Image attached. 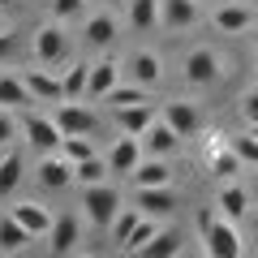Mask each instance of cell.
<instances>
[{
  "instance_id": "39",
  "label": "cell",
  "mask_w": 258,
  "mask_h": 258,
  "mask_svg": "<svg viewBox=\"0 0 258 258\" xmlns=\"http://www.w3.org/2000/svg\"><path fill=\"white\" fill-rule=\"evenodd\" d=\"M13 52H18V39L0 30V64H9V60H13Z\"/></svg>"
},
{
  "instance_id": "10",
  "label": "cell",
  "mask_w": 258,
  "mask_h": 258,
  "mask_svg": "<svg viewBox=\"0 0 258 258\" xmlns=\"http://www.w3.org/2000/svg\"><path fill=\"white\" fill-rule=\"evenodd\" d=\"M74 159H64L60 151L56 155H43V164H39V185L43 189H64V185H74Z\"/></svg>"
},
{
  "instance_id": "20",
  "label": "cell",
  "mask_w": 258,
  "mask_h": 258,
  "mask_svg": "<svg viewBox=\"0 0 258 258\" xmlns=\"http://www.w3.org/2000/svg\"><path fill=\"white\" fill-rule=\"evenodd\" d=\"M155 120V103H129V108H116V125H120V134H147V125Z\"/></svg>"
},
{
  "instance_id": "32",
  "label": "cell",
  "mask_w": 258,
  "mask_h": 258,
  "mask_svg": "<svg viewBox=\"0 0 258 258\" xmlns=\"http://www.w3.org/2000/svg\"><path fill=\"white\" fill-rule=\"evenodd\" d=\"M147 91H151V86H138V82H129V86H112V91H108V103H112V108H129V103H147Z\"/></svg>"
},
{
  "instance_id": "44",
  "label": "cell",
  "mask_w": 258,
  "mask_h": 258,
  "mask_svg": "<svg viewBox=\"0 0 258 258\" xmlns=\"http://www.w3.org/2000/svg\"><path fill=\"white\" fill-rule=\"evenodd\" d=\"M5 151H9V147H5ZM5 151H0V159H5Z\"/></svg>"
},
{
  "instance_id": "8",
  "label": "cell",
  "mask_w": 258,
  "mask_h": 258,
  "mask_svg": "<svg viewBox=\"0 0 258 258\" xmlns=\"http://www.w3.org/2000/svg\"><path fill=\"white\" fill-rule=\"evenodd\" d=\"M22 78H26L35 103H64V82L56 74H47V64H43V69H26Z\"/></svg>"
},
{
  "instance_id": "4",
  "label": "cell",
  "mask_w": 258,
  "mask_h": 258,
  "mask_svg": "<svg viewBox=\"0 0 258 258\" xmlns=\"http://www.w3.org/2000/svg\"><path fill=\"white\" fill-rule=\"evenodd\" d=\"M56 125H60V134L69 138V134H95V112L86 108L82 99H64V103H56Z\"/></svg>"
},
{
  "instance_id": "7",
  "label": "cell",
  "mask_w": 258,
  "mask_h": 258,
  "mask_svg": "<svg viewBox=\"0 0 258 258\" xmlns=\"http://www.w3.org/2000/svg\"><path fill=\"white\" fill-rule=\"evenodd\" d=\"M138 142H142V155H159V159H168V155L176 151V142H181V134H176L168 120H151L147 134H138Z\"/></svg>"
},
{
  "instance_id": "41",
  "label": "cell",
  "mask_w": 258,
  "mask_h": 258,
  "mask_svg": "<svg viewBox=\"0 0 258 258\" xmlns=\"http://www.w3.org/2000/svg\"><path fill=\"white\" fill-rule=\"evenodd\" d=\"M249 134H254V138H258V120H254V125H249Z\"/></svg>"
},
{
  "instance_id": "24",
  "label": "cell",
  "mask_w": 258,
  "mask_h": 258,
  "mask_svg": "<svg viewBox=\"0 0 258 258\" xmlns=\"http://www.w3.org/2000/svg\"><path fill=\"white\" fill-rule=\"evenodd\" d=\"M112 39H116V18L112 13H95L86 22V47H108Z\"/></svg>"
},
{
  "instance_id": "14",
  "label": "cell",
  "mask_w": 258,
  "mask_h": 258,
  "mask_svg": "<svg viewBox=\"0 0 258 258\" xmlns=\"http://www.w3.org/2000/svg\"><path fill=\"white\" fill-rule=\"evenodd\" d=\"M142 159H147V155H142V142L134 138V134H125V138H116V147L108 151V164H112V172H120V176H129L134 168L142 164Z\"/></svg>"
},
{
  "instance_id": "30",
  "label": "cell",
  "mask_w": 258,
  "mask_h": 258,
  "mask_svg": "<svg viewBox=\"0 0 258 258\" xmlns=\"http://www.w3.org/2000/svg\"><path fill=\"white\" fill-rule=\"evenodd\" d=\"M159 22V0H129V26L134 30H151Z\"/></svg>"
},
{
  "instance_id": "43",
  "label": "cell",
  "mask_w": 258,
  "mask_h": 258,
  "mask_svg": "<svg viewBox=\"0 0 258 258\" xmlns=\"http://www.w3.org/2000/svg\"><path fill=\"white\" fill-rule=\"evenodd\" d=\"M254 232H258V215H254Z\"/></svg>"
},
{
  "instance_id": "23",
  "label": "cell",
  "mask_w": 258,
  "mask_h": 258,
  "mask_svg": "<svg viewBox=\"0 0 258 258\" xmlns=\"http://www.w3.org/2000/svg\"><path fill=\"white\" fill-rule=\"evenodd\" d=\"M30 241H35V237H30V232L13 220V211L0 215V254H18V249H26Z\"/></svg>"
},
{
  "instance_id": "38",
  "label": "cell",
  "mask_w": 258,
  "mask_h": 258,
  "mask_svg": "<svg viewBox=\"0 0 258 258\" xmlns=\"http://www.w3.org/2000/svg\"><path fill=\"white\" fill-rule=\"evenodd\" d=\"M241 116H245V125H254V120H258V86L241 95Z\"/></svg>"
},
{
  "instance_id": "35",
  "label": "cell",
  "mask_w": 258,
  "mask_h": 258,
  "mask_svg": "<svg viewBox=\"0 0 258 258\" xmlns=\"http://www.w3.org/2000/svg\"><path fill=\"white\" fill-rule=\"evenodd\" d=\"M232 151L241 155V164H245V168H258V138H254V134H241V138H232Z\"/></svg>"
},
{
  "instance_id": "15",
  "label": "cell",
  "mask_w": 258,
  "mask_h": 258,
  "mask_svg": "<svg viewBox=\"0 0 258 258\" xmlns=\"http://www.w3.org/2000/svg\"><path fill=\"white\" fill-rule=\"evenodd\" d=\"M47 237H52V254H74L78 241H82V220L78 215H56Z\"/></svg>"
},
{
  "instance_id": "16",
  "label": "cell",
  "mask_w": 258,
  "mask_h": 258,
  "mask_svg": "<svg viewBox=\"0 0 258 258\" xmlns=\"http://www.w3.org/2000/svg\"><path fill=\"white\" fill-rule=\"evenodd\" d=\"M129 181H134V189H151V185H172V168L164 164L159 155H147L134 172H129Z\"/></svg>"
},
{
  "instance_id": "1",
  "label": "cell",
  "mask_w": 258,
  "mask_h": 258,
  "mask_svg": "<svg viewBox=\"0 0 258 258\" xmlns=\"http://www.w3.org/2000/svg\"><path fill=\"white\" fill-rule=\"evenodd\" d=\"M198 232H203V245L211 258H241L245 254V245L237 237V220H228V215L198 211Z\"/></svg>"
},
{
  "instance_id": "22",
  "label": "cell",
  "mask_w": 258,
  "mask_h": 258,
  "mask_svg": "<svg viewBox=\"0 0 258 258\" xmlns=\"http://www.w3.org/2000/svg\"><path fill=\"white\" fill-rule=\"evenodd\" d=\"M249 211V194L241 189L237 181H224L220 185V215H228V220H245Z\"/></svg>"
},
{
  "instance_id": "2",
  "label": "cell",
  "mask_w": 258,
  "mask_h": 258,
  "mask_svg": "<svg viewBox=\"0 0 258 258\" xmlns=\"http://www.w3.org/2000/svg\"><path fill=\"white\" fill-rule=\"evenodd\" d=\"M18 120H22L26 142L39 151V155H56V151H60L64 134H60V125H56V116H43V112H35V108H22Z\"/></svg>"
},
{
  "instance_id": "34",
  "label": "cell",
  "mask_w": 258,
  "mask_h": 258,
  "mask_svg": "<svg viewBox=\"0 0 258 258\" xmlns=\"http://www.w3.org/2000/svg\"><path fill=\"white\" fill-rule=\"evenodd\" d=\"M155 232H159V228H155V215H142V220H138V228H134V237L125 241V249H129V254H138V249L147 245V241L155 237Z\"/></svg>"
},
{
  "instance_id": "5",
  "label": "cell",
  "mask_w": 258,
  "mask_h": 258,
  "mask_svg": "<svg viewBox=\"0 0 258 258\" xmlns=\"http://www.w3.org/2000/svg\"><path fill=\"white\" fill-rule=\"evenodd\" d=\"M64 52H69V43H64V30L56 26V22H47V26H39L35 30V60L39 64H60L64 60Z\"/></svg>"
},
{
  "instance_id": "28",
  "label": "cell",
  "mask_w": 258,
  "mask_h": 258,
  "mask_svg": "<svg viewBox=\"0 0 258 258\" xmlns=\"http://www.w3.org/2000/svg\"><path fill=\"white\" fill-rule=\"evenodd\" d=\"M74 176H78V185H99V181H108V176H112V164H108V159H99V155L78 159Z\"/></svg>"
},
{
  "instance_id": "27",
  "label": "cell",
  "mask_w": 258,
  "mask_h": 258,
  "mask_svg": "<svg viewBox=\"0 0 258 258\" xmlns=\"http://www.w3.org/2000/svg\"><path fill=\"white\" fill-rule=\"evenodd\" d=\"M138 254H142V258H172V254H181V241H176L172 228H159L155 237L138 249Z\"/></svg>"
},
{
  "instance_id": "31",
  "label": "cell",
  "mask_w": 258,
  "mask_h": 258,
  "mask_svg": "<svg viewBox=\"0 0 258 258\" xmlns=\"http://www.w3.org/2000/svg\"><path fill=\"white\" fill-rule=\"evenodd\" d=\"M138 220H142V211H138V207H120V215L112 220V241H116L120 249H125V241L134 237V228H138Z\"/></svg>"
},
{
  "instance_id": "13",
  "label": "cell",
  "mask_w": 258,
  "mask_h": 258,
  "mask_svg": "<svg viewBox=\"0 0 258 258\" xmlns=\"http://www.w3.org/2000/svg\"><path fill=\"white\" fill-rule=\"evenodd\" d=\"M134 207H138L142 215L164 220V215H172L176 198H172V189H168V185H151V189H138V194H134Z\"/></svg>"
},
{
  "instance_id": "29",
  "label": "cell",
  "mask_w": 258,
  "mask_h": 258,
  "mask_svg": "<svg viewBox=\"0 0 258 258\" xmlns=\"http://www.w3.org/2000/svg\"><path fill=\"white\" fill-rule=\"evenodd\" d=\"M18 181H22V155L9 147L5 159H0V198H9V194L18 189Z\"/></svg>"
},
{
  "instance_id": "42",
  "label": "cell",
  "mask_w": 258,
  "mask_h": 258,
  "mask_svg": "<svg viewBox=\"0 0 258 258\" xmlns=\"http://www.w3.org/2000/svg\"><path fill=\"white\" fill-rule=\"evenodd\" d=\"M254 198H258V181H254Z\"/></svg>"
},
{
  "instance_id": "40",
  "label": "cell",
  "mask_w": 258,
  "mask_h": 258,
  "mask_svg": "<svg viewBox=\"0 0 258 258\" xmlns=\"http://www.w3.org/2000/svg\"><path fill=\"white\" fill-rule=\"evenodd\" d=\"M0 9H18V0H0Z\"/></svg>"
},
{
  "instance_id": "9",
  "label": "cell",
  "mask_w": 258,
  "mask_h": 258,
  "mask_svg": "<svg viewBox=\"0 0 258 258\" xmlns=\"http://www.w3.org/2000/svg\"><path fill=\"white\" fill-rule=\"evenodd\" d=\"M198 5L203 0H159V26L164 30H185L198 22Z\"/></svg>"
},
{
  "instance_id": "26",
  "label": "cell",
  "mask_w": 258,
  "mask_h": 258,
  "mask_svg": "<svg viewBox=\"0 0 258 258\" xmlns=\"http://www.w3.org/2000/svg\"><path fill=\"white\" fill-rule=\"evenodd\" d=\"M241 168H245V164H241V155L232 151V142H224V147H215V151H211V172L220 176V181H232Z\"/></svg>"
},
{
  "instance_id": "18",
  "label": "cell",
  "mask_w": 258,
  "mask_h": 258,
  "mask_svg": "<svg viewBox=\"0 0 258 258\" xmlns=\"http://www.w3.org/2000/svg\"><path fill=\"white\" fill-rule=\"evenodd\" d=\"M249 26H254V9L249 5H228L224 0L220 9H215V30H224V35H241Z\"/></svg>"
},
{
  "instance_id": "17",
  "label": "cell",
  "mask_w": 258,
  "mask_h": 258,
  "mask_svg": "<svg viewBox=\"0 0 258 258\" xmlns=\"http://www.w3.org/2000/svg\"><path fill=\"white\" fill-rule=\"evenodd\" d=\"M120 82V64L116 60H95L91 64V86H86V99H108V91Z\"/></svg>"
},
{
  "instance_id": "19",
  "label": "cell",
  "mask_w": 258,
  "mask_h": 258,
  "mask_svg": "<svg viewBox=\"0 0 258 258\" xmlns=\"http://www.w3.org/2000/svg\"><path fill=\"white\" fill-rule=\"evenodd\" d=\"M159 78H164V64H159L155 52H134V56H129V82L159 86Z\"/></svg>"
},
{
  "instance_id": "11",
  "label": "cell",
  "mask_w": 258,
  "mask_h": 258,
  "mask_svg": "<svg viewBox=\"0 0 258 258\" xmlns=\"http://www.w3.org/2000/svg\"><path fill=\"white\" fill-rule=\"evenodd\" d=\"M164 120L181 134V138H194L198 129H203V116H198V108H194L189 99H172V103H164Z\"/></svg>"
},
{
  "instance_id": "12",
  "label": "cell",
  "mask_w": 258,
  "mask_h": 258,
  "mask_svg": "<svg viewBox=\"0 0 258 258\" xmlns=\"http://www.w3.org/2000/svg\"><path fill=\"white\" fill-rule=\"evenodd\" d=\"M9 211H13V220H18L30 237H47V232H52V224H56L52 211H47V207H39V203H13Z\"/></svg>"
},
{
  "instance_id": "45",
  "label": "cell",
  "mask_w": 258,
  "mask_h": 258,
  "mask_svg": "<svg viewBox=\"0 0 258 258\" xmlns=\"http://www.w3.org/2000/svg\"><path fill=\"white\" fill-rule=\"evenodd\" d=\"M254 74H258V69H254Z\"/></svg>"
},
{
  "instance_id": "6",
  "label": "cell",
  "mask_w": 258,
  "mask_h": 258,
  "mask_svg": "<svg viewBox=\"0 0 258 258\" xmlns=\"http://www.w3.org/2000/svg\"><path fill=\"white\" fill-rule=\"evenodd\" d=\"M215 78H220V56L211 47H194L185 56V82L189 86H211Z\"/></svg>"
},
{
  "instance_id": "3",
  "label": "cell",
  "mask_w": 258,
  "mask_h": 258,
  "mask_svg": "<svg viewBox=\"0 0 258 258\" xmlns=\"http://www.w3.org/2000/svg\"><path fill=\"white\" fill-rule=\"evenodd\" d=\"M82 207H86V220L95 228H112V220L120 215V194L112 185H82Z\"/></svg>"
},
{
  "instance_id": "33",
  "label": "cell",
  "mask_w": 258,
  "mask_h": 258,
  "mask_svg": "<svg viewBox=\"0 0 258 258\" xmlns=\"http://www.w3.org/2000/svg\"><path fill=\"white\" fill-rule=\"evenodd\" d=\"M60 155H64V159H74V164H78V159H91V155H95L91 134H69V138L60 142Z\"/></svg>"
},
{
  "instance_id": "36",
  "label": "cell",
  "mask_w": 258,
  "mask_h": 258,
  "mask_svg": "<svg viewBox=\"0 0 258 258\" xmlns=\"http://www.w3.org/2000/svg\"><path fill=\"white\" fill-rule=\"evenodd\" d=\"M47 9H52V22H69L82 13V0H47Z\"/></svg>"
},
{
  "instance_id": "37",
  "label": "cell",
  "mask_w": 258,
  "mask_h": 258,
  "mask_svg": "<svg viewBox=\"0 0 258 258\" xmlns=\"http://www.w3.org/2000/svg\"><path fill=\"white\" fill-rule=\"evenodd\" d=\"M18 125H22V120H13L9 108H0V151L13 147V134H18Z\"/></svg>"
},
{
  "instance_id": "25",
  "label": "cell",
  "mask_w": 258,
  "mask_h": 258,
  "mask_svg": "<svg viewBox=\"0 0 258 258\" xmlns=\"http://www.w3.org/2000/svg\"><path fill=\"white\" fill-rule=\"evenodd\" d=\"M60 82H64V99H86V86H91V64H86V60L69 64V69L60 74Z\"/></svg>"
},
{
  "instance_id": "21",
  "label": "cell",
  "mask_w": 258,
  "mask_h": 258,
  "mask_svg": "<svg viewBox=\"0 0 258 258\" xmlns=\"http://www.w3.org/2000/svg\"><path fill=\"white\" fill-rule=\"evenodd\" d=\"M35 103V95H30V86H26V78H18V74H0V108H30Z\"/></svg>"
}]
</instances>
